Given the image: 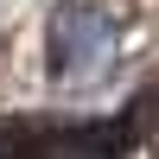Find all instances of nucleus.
<instances>
[{
  "instance_id": "f257e3e1",
  "label": "nucleus",
  "mask_w": 159,
  "mask_h": 159,
  "mask_svg": "<svg viewBox=\"0 0 159 159\" xmlns=\"http://www.w3.org/2000/svg\"><path fill=\"white\" fill-rule=\"evenodd\" d=\"M115 57V19L83 0H57L45 19V64L51 76H96Z\"/></svg>"
}]
</instances>
